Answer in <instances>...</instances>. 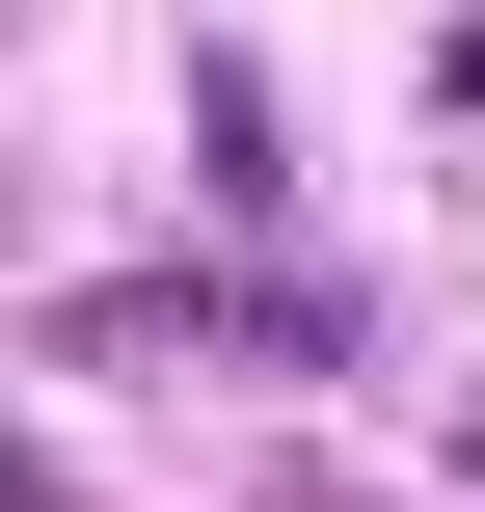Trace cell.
<instances>
[{"mask_svg": "<svg viewBox=\"0 0 485 512\" xmlns=\"http://www.w3.org/2000/svg\"><path fill=\"white\" fill-rule=\"evenodd\" d=\"M189 135H216V216H270L297 162H270V54H189Z\"/></svg>", "mask_w": 485, "mask_h": 512, "instance_id": "1", "label": "cell"}, {"mask_svg": "<svg viewBox=\"0 0 485 512\" xmlns=\"http://www.w3.org/2000/svg\"><path fill=\"white\" fill-rule=\"evenodd\" d=\"M459 459H485V405H459Z\"/></svg>", "mask_w": 485, "mask_h": 512, "instance_id": "2", "label": "cell"}]
</instances>
